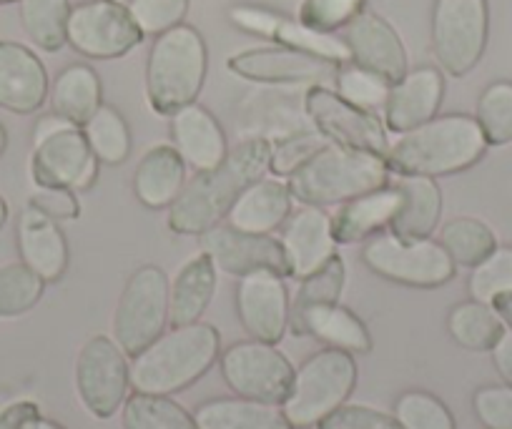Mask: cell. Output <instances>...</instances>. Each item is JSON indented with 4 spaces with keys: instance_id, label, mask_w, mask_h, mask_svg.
<instances>
[{
    "instance_id": "obj_1",
    "label": "cell",
    "mask_w": 512,
    "mask_h": 429,
    "mask_svg": "<svg viewBox=\"0 0 512 429\" xmlns=\"http://www.w3.org/2000/svg\"><path fill=\"white\" fill-rule=\"evenodd\" d=\"M272 161V143L267 138H249L226 154L214 169L199 171L184 186L169 209V229L184 236H201L219 224L241 191L262 179Z\"/></svg>"
},
{
    "instance_id": "obj_2",
    "label": "cell",
    "mask_w": 512,
    "mask_h": 429,
    "mask_svg": "<svg viewBox=\"0 0 512 429\" xmlns=\"http://www.w3.org/2000/svg\"><path fill=\"white\" fill-rule=\"evenodd\" d=\"M487 151L480 123L472 116H435L400 133L384 156L387 169L400 176H447L470 169Z\"/></svg>"
},
{
    "instance_id": "obj_3",
    "label": "cell",
    "mask_w": 512,
    "mask_h": 429,
    "mask_svg": "<svg viewBox=\"0 0 512 429\" xmlns=\"http://www.w3.org/2000/svg\"><path fill=\"white\" fill-rule=\"evenodd\" d=\"M219 352L221 337L211 324H181L131 357V387L139 394L171 397L204 377Z\"/></svg>"
},
{
    "instance_id": "obj_4",
    "label": "cell",
    "mask_w": 512,
    "mask_h": 429,
    "mask_svg": "<svg viewBox=\"0 0 512 429\" xmlns=\"http://www.w3.org/2000/svg\"><path fill=\"white\" fill-rule=\"evenodd\" d=\"M209 53L201 33L191 26H176L156 36L146 63V98L151 111L174 116L196 103L206 81Z\"/></svg>"
},
{
    "instance_id": "obj_5",
    "label": "cell",
    "mask_w": 512,
    "mask_h": 429,
    "mask_svg": "<svg viewBox=\"0 0 512 429\" xmlns=\"http://www.w3.org/2000/svg\"><path fill=\"white\" fill-rule=\"evenodd\" d=\"M390 169L384 159L364 151L327 143L304 166L289 174L292 199L304 206H329L362 196L387 184Z\"/></svg>"
},
{
    "instance_id": "obj_6",
    "label": "cell",
    "mask_w": 512,
    "mask_h": 429,
    "mask_svg": "<svg viewBox=\"0 0 512 429\" xmlns=\"http://www.w3.org/2000/svg\"><path fill=\"white\" fill-rule=\"evenodd\" d=\"M357 359L342 349H322L299 369L282 409L294 429L317 427L324 417L342 407L357 387Z\"/></svg>"
},
{
    "instance_id": "obj_7",
    "label": "cell",
    "mask_w": 512,
    "mask_h": 429,
    "mask_svg": "<svg viewBox=\"0 0 512 429\" xmlns=\"http://www.w3.org/2000/svg\"><path fill=\"white\" fill-rule=\"evenodd\" d=\"M169 289V276L156 264L139 266L128 276L113 312V339L128 357L144 352L164 334L169 324Z\"/></svg>"
},
{
    "instance_id": "obj_8",
    "label": "cell",
    "mask_w": 512,
    "mask_h": 429,
    "mask_svg": "<svg viewBox=\"0 0 512 429\" xmlns=\"http://www.w3.org/2000/svg\"><path fill=\"white\" fill-rule=\"evenodd\" d=\"M362 261L382 279L402 286H417V289H435L447 284L457 269L440 241L405 239L392 231L374 234L364 246Z\"/></svg>"
},
{
    "instance_id": "obj_9",
    "label": "cell",
    "mask_w": 512,
    "mask_h": 429,
    "mask_svg": "<svg viewBox=\"0 0 512 429\" xmlns=\"http://www.w3.org/2000/svg\"><path fill=\"white\" fill-rule=\"evenodd\" d=\"M490 31L487 0H435L432 51L442 71L462 78L480 63Z\"/></svg>"
},
{
    "instance_id": "obj_10",
    "label": "cell",
    "mask_w": 512,
    "mask_h": 429,
    "mask_svg": "<svg viewBox=\"0 0 512 429\" xmlns=\"http://www.w3.org/2000/svg\"><path fill=\"white\" fill-rule=\"evenodd\" d=\"M221 377L236 397L284 404L294 382V367L277 344L236 342L219 357Z\"/></svg>"
},
{
    "instance_id": "obj_11",
    "label": "cell",
    "mask_w": 512,
    "mask_h": 429,
    "mask_svg": "<svg viewBox=\"0 0 512 429\" xmlns=\"http://www.w3.org/2000/svg\"><path fill=\"white\" fill-rule=\"evenodd\" d=\"M131 387L128 354L106 334H96L76 359V389L83 407L98 419H108L123 407Z\"/></svg>"
},
{
    "instance_id": "obj_12",
    "label": "cell",
    "mask_w": 512,
    "mask_h": 429,
    "mask_svg": "<svg viewBox=\"0 0 512 429\" xmlns=\"http://www.w3.org/2000/svg\"><path fill=\"white\" fill-rule=\"evenodd\" d=\"M144 41L128 6L116 0H88L71 8L68 18V43L78 53L98 61L121 58Z\"/></svg>"
},
{
    "instance_id": "obj_13",
    "label": "cell",
    "mask_w": 512,
    "mask_h": 429,
    "mask_svg": "<svg viewBox=\"0 0 512 429\" xmlns=\"http://www.w3.org/2000/svg\"><path fill=\"white\" fill-rule=\"evenodd\" d=\"M304 108L317 131L337 146L374 154L379 159H384L390 151V138H387L384 123L374 113L344 101L337 91L312 86L304 96Z\"/></svg>"
},
{
    "instance_id": "obj_14",
    "label": "cell",
    "mask_w": 512,
    "mask_h": 429,
    "mask_svg": "<svg viewBox=\"0 0 512 429\" xmlns=\"http://www.w3.org/2000/svg\"><path fill=\"white\" fill-rule=\"evenodd\" d=\"M98 176V159L76 123L33 143L31 179L41 189H91Z\"/></svg>"
},
{
    "instance_id": "obj_15",
    "label": "cell",
    "mask_w": 512,
    "mask_h": 429,
    "mask_svg": "<svg viewBox=\"0 0 512 429\" xmlns=\"http://www.w3.org/2000/svg\"><path fill=\"white\" fill-rule=\"evenodd\" d=\"M236 314L251 339L277 344L287 334L292 302L284 276L274 271H251L239 276L236 286Z\"/></svg>"
},
{
    "instance_id": "obj_16",
    "label": "cell",
    "mask_w": 512,
    "mask_h": 429,
    "mask_svg": "<svg viewBox=\"0 0 512 429\" xmlns=\"http://www.w3.org/2000/svg\"><path fill=\"white\" fill-rule=\"evenodd\" d=\"M201 251L211 256L216 269L231 276H246L251 271H274L279 276H289L282 241L269 234H249L229 224H216L201 234Z\"/></svg>"
},
{
    "instance_id": "obj_17",
    "label": "cell",
    "mask_w": 512,
    "mask_h": 429,
    "mask_svg": "<svg viewBox=\"0 0 512 429\" xmlns=\"http://www.w3.org/2000/svg\"><path fill=\"white\" fill-rule=\"evenodd\" d=\"M342 41L352 63L377 73L384 81L397 83L407 73V51L395 28L377 13L362 11L342 28Z\"/></svg>"
},
{
    "instance_id": "obj_18",
    "label": "cell",
    "mask_w": 512,
    "mask_h": 429,
    "mask_svg": "<svg viewBox=\"0 0 512 429\" xmlns=\"http://www.w3.org/2000/svg\"><path fill=\"white\" fill-rule=\"evenodd\" d=\"M337 63L297 48H254L229 58V71L256 83H324L337 76Z\"/></svg>"
},
{
    "instance_id": "obj_19",
    "label": "cell",
    "mask_w": 512,
    "mask_h": 429,
    "mask_svg": "<svg viewBox=\"0 0 512 429\" xmlns=\"http://www.w3.org/2000/svg\"><path fill=\"white\" fill-rule=\"evenodd\" d=\"M229 18L236 26L244 28V31L272 38L279 46L297 48V51L327 58V61L337 63V66L352 63V56H349L342 38H337L334 33L312 31V28L304 26L302 21H292V18H284L279 16V13L267 11V8L236 6L229 11Z\"/></svg>"
},
{
    "instance_id": "obj_20",
    "label": "cell",
    "mask_w": 512,
    "mask_h": 429,
    "mask_svg": "<svg viewBox=\"0 0 512 429\" xmlns=\"http://www.w3.org/2000/svg\"><path fill=\"white\" fill-rule=\"evenodd\" d=\"M51 93L46 66L31 48L0 41V108L11 113H36Z\"/></svg>"
},
{
    "instance_id": "obj_21",
    "label": "cell",
    "mask_w": 512,
    "mask_h": 429,
    "mask_svg": "<svg viewBox=\"0 0 512 429\" xmlns=\"http://www.w3.org/2000/svg\"><path fill=\"white\" fill-rule=\"evenodd\" d=\"M282 246L289 261V276L304 279L314 274L337 256L332 216L322 206H304L284 226Z\"/></svg>"
},
{
    "instance_id": "obj_22",
    "label": "cell",
    "mask_w": 512,
    "mask_h": 429,
    "mask_svg": "<svg viewBox=\"0 0 512 429\" xmlns=\"http://www.w3.org/2000/svg\"><path fill=\"white\" fill-rule=\"evenodd\" d=\"M18 254L43 281H58L68 269V241L56 219L28 204L18 214Z\"/></svg>"
},
{
    "instance_id": "obj_23",
    "label": "cell",
    "mask_w": 512,
    "mask_h": 429,
    "mask_svg": "<svg viewBox=\"0 0 512 429\" xmlns=\"http://www.w3.org/2000/svg\"><path fill=\"white\" fill-rule=\"evenodd\" d=\"M445 93V81L437 68H417L407 71L397 83H392L387 106H384V123L397 133L422 126L437 116V108Z\"/></svg>"
},
{
    "instance_id": "obj_24",
    "label": "cell",
    "mask_w": 512,
    "mask_h": 429,
    "mask_svg": "<svg viewBox=\"0 0 512 429\" xmlns=\"http://www.w3.org/2000/svg\"><path fill=\"white\" fill-rule=\"evenodd\" d=\"M171 138L184 164L196 171L214 169L229 154L224 128L199 103H189L171 116Z\"/></svg>"
},
{
    "instance_id": "obj_25",
    "label": "cell",
    "mask_w": 512,
    "mask_h": 429,
    "mask_svg": "<svg viewBox=\"0 0 512 429\" xmlns=\"http://www.w3.org/2000/svg\"><path fill=\"white\" fill-rule=\"evenodd\" d=\"M292 191L282 179H256L226 214V224L249 234H272L292 211Z\"/></svg>"
},
{
    "instance_id": "obj_26",
    "label": "cell",
    "mask_w": 512,
    "mask_h": 429,
    "mask_svg": "<svg viewBox=\"0 0 512 429\" xmlns=\"http://www.w3.org/2000/svg\"><path fill=\"white\" fill-rule=\"evenodd\" d=\"M186 186V164L169 143L151 146L134 174V194L146 209H171Z\"/></svg>"
},
{
    "instance_id": "obj_27",
    "label": "cell",
    "mask_w": 512,
    "mask_h": 429,
    "mask_svg": "<svg viewBox=\"0 0 512 429\" xmlns=\"http://www.w3.org/2000/svg\"><path fill=\"white\" fill-rule=\"evenodd\" d=\"M289 327L294 329V334H309L327 347L349 354H367L372 349V337L362 319L339 302L317 304L292 319Z\"/></svg>"
},
{
    "instance_id": "obj_28",
    "label": "cell",
    "mask_w": 512,
    "mask_h": 429,
    "mask_svg": "<svg viewBox=\"0 0 512 429\" xmlns=\"http://www.w3.org/2000/svg\"><path fill=\"white\" fill-rule=\"evenodd\" d=\"M397 206H400V191L397 186L387 184L344 201L342 211L332 219L334 239L337 244H354L379 234L384 226H390Z\"/></svg>"
},
{
    "instance_id": "obj_29",
    "label": "cell",
    "mask_w": 512,
    "mask_h": 429,
    "mask_svg": "<svg viewBox=\"0 0 512 429\" xmlns=\"http://www.w3.org/2000/svg\"><path fill=\"white\" fill-rule=\"evenodd\" d=\"M400 206L390 221V231L405 239H430L442 216V191L430 176H402Z\"/></svg>"
},
{
    "instance_id": "obj_30",
    "label": "cell",
    "mask_w": 512,
    "mask_h": 429,
    "mask_svg": "<svg viewBox=\"0 0 512 429\" xmlns=\"http://www.w3.org/2000/svg\"><path fill=\"white\" fill-rule=\"evenodd\" d=\"M216 292V264L209 254H196L174 276L169 289V322L174 327L204 317Z\"/></svg>"
},
{
    "instance_id": "obj_31",
    "label": "cell",
    "mask_w": 512,
    "mask_h": 429,
    "mask_svg": "<svg viewBox=\"0 0 512 429\" xmlns=\"http://www.w3.org/2000/svg\"><path fill=\"white\" fill-rule=\"evenodd\" d=\"M199 429H294L282 404L244 397L209 399L194 412Z\"/></svg>"
},
{
    "instance_id": "obj_32",
    "label": "cell",
    "mask_w": 512,
    "mask_h": 429,
    "mask_svg": "<svg viewBox=\"0 0 512 429\" xmlns=\"http://www.w3.org/2000/svg\"><path fill=\"white\" fill-rule=\"evenodd\" d=\"M51 106L53 113L76 126H83L101 108V81L96 71L76 63L58 73L51 86Z\"/></svg>"
},
{
    "instance_id": "obj_33",
    "label": "cell",
    "mask_w": 512,
    "mask_h": 429,
    "mask_svg": "<svg viewBox=\"0 0 512 429\" xmlns=\"http://www.w3.org/2000/svg\"><path fill=\"white\" fill-rule=\"evenodd\" d=\"M447 332L460 347L470 349V352H490L505 332V322L492 304L470 299V302L452 307L450 317H447Z\"/></svg>"
},
{
    "instance_id": "obj_34",
    "label": "cell",
    "mask_w": 512,
    "mask_h": 429,
    "mask_svg": "<svg viewBox=\"0 0 512 429\" xmlns=\"http://www.w3.org/2000/svg\"><path fill=\"white\" fill-rule=\"evenodd\" d=\"M68 0H21V23L41 51L56 53L68 43Z\"/></svg>"
},
{
    "instance_id": "obj_35",
    "label": "cell",
    "mask_w": 512,
    "mask_h": 429,
    "mask_svg": "<svg viewBox=\"0 0 512 429\" xmlns=\"http://www.w3.org/2000/svg\"><path fill=\"white\" fill-rule=\"evenodd\" d=\"M121 424L123 429H199L194 414L186 412L171 397L139 392L123 402Z\"/></svg>"
},
{
    "instance_id": "obj_36",
    "label": "cell",
    "mask_w": 512,
    "mask_h": 429,
    "mask_svg": "<svg viewBox=\"0 0 512 429\" xmlns=\"http://www.w3.org/2000/svg\"><path fill=\"white\" fill-rule=\"evenodd\" d=\"M81 128L98 164L118 166L131 156V131L126 118L113 106L101 103V108Z\"/></svg>"
},
{
    "instance_id": "obj_37",
    "label": "cell",
    "mask_w": 512,
    "mask_h": 429,
    "mask_svg": "<svg viewBox=\"0 0 512 429\" xmlns=\"http://www.w3.org/2000/svg\"><path fill=\"white\" fill-rule=\"evenodd\" d=\"M440 246L447 251L455 266H472L480 264L487 254H492L497 246L495 234L490 226L472 216H460L442 226Z\"/></svg>"
},
{
    "instance_id": "obj_38",
    "label": "cell",
    "mask_w": 512,
    "mask_h": 429,
    "mask_svg": "<svg viewBox=\"0 0 512 429\" xmlns=\"http://www.w3.org/2000/svg\"><path fill=\"white\" fill-rule=\"evenodd\" d=\"M46 281L23 261L0 266V319L21 317L31 312L43 297Z\"/></svg>"
},
{
    "instance_id": "obj_39",
    "label": "cell",
    "mask_w": 512,
    "mask_h": 429,
    "mask_svg": "<svg viewBox=\"0 0 512 429\" xmlns=\"http://www.w3.org/2000/svg\"><path fill=\"white\" fill-rule=\"evenodd\" d=\"M487 146H505L512 141V83L497 81L477 98V116Z\"/></svg>"
},
{
    "instance_id": "obj_40",
    "label": "cell",
    "mask_w": 512,
    "mask_h": 429,
    "mask_svg": "<svg viewBox=\"0 0 512 429\" xmlns=\"http://www.w3.org/2000/svg\"><path fill=\"white\" fill-rule=\"evenodd\" d=\"M334 83H337V93L344 101L362 108V111L374 113V116H377V111H384L392 88L384 78L367 71V68L357 66V63H344V66H339Z\"/></svg>"
},
{
    "instance_id": "obj_41",
    "label": "cell",
    "mask_w": 512,
    "mask_h": 429,
    "mask_svg": "<svg viewBox=\"0 0 512 429\" xmlns=\"http://www.w3.org/2000/svg\"><path fill=\"white\" fill-rule=\"evenodd\" d=\"M302 286H299L297 297L292 302V319H297L299 314L307 312V309L317 307V304H332L339 302L344 292V281H347V269H344V261L342 256H334L329 259L322 269H317L314 274L304 276Z\"/></svg>"
},
{
    "instance_id": "obj_42",
    "label": "cell",
    "mask_w": 512,
    "mask_h": 429,
    "mask_svg": "<svg viewBox=\"0 0 512 429\" xmlns=\"http://www.w3.org/2000/svg\"><path fill=\"white\" fill-rule=\"evenodd\" d=\"M395 419L402 429H457L445 402L422 389L400 394L395 402Z\"/></svg>"
},
{
    "instance_id": "obj_43",
    "label": "cell",
    "mask_w": 512,
    "mask_h": 429,
    "mask_svg": "<svg viewBox=\"0 0 512 429\" xmlns=\"http://www.w3.org/2000/svg\"><path fill=\"white\" fill-rule=\"evenodd\" d=\"M512 292V246H495L492 254L477 266H472L470 274V294L475 302L492 304L502 294Z\"/></svg>"
},
{
    "instance_id": "obj_44",
    "label": "cell",
    "mask_w": 512,
    "mask_h": 429,
    "mask_svg": "<svg viewBox=\"0 0 512 429\" xmlns=\"http://www.w3.org/2000/svg\"><path fill=\"white\" fill-rule=\"evenodd\" d=\"M189 3L191 0H131L128 11L144 36H161L184 23Z\"/></svg>"
},
{
    "instance_id": "obj_45",
    "label": "cell",
    "mask_w": 512,
    "mask_h": 429,
    "mask_svg": "<svg viewBox=\"0 0 512 429\" xmlns=\"http://www.w3.org/2000/svg\"><path fill=\"white\" fill-rule=\"evenodd\" d=\"M364 11V0H304L299 21L319 33H334Z\"/></svg>"
},
{
    "instance_id": "obj_46",
    "label": "cell",
    "mask_w": 512,
    "mask_h": 429,
    "mask_svg": "<svg viewBox=\"0 0 512 429\" xmlns=\"http://www.w3.org/2000/svg\"><path fill=\"white\" fill-rule=\"evenodd\" d=\"M327 141H324L322 133H299V136L284 138V141L272 143V161H269V169L279 176H289L299 169V166L307 164L319 149H324Z\"/></svg>"
},
{
    "instance_id": "obj_47",
    "label": "cell",
    "mask_w": 512,
    "mask_h": 429,
    "mask_svg": "<svg viewBox=\"0 0 512 429\" xmlns=\"http://www.w3.org/2000/svg\"><path fill=\"white\" fill-rule=\"evenodd\" d=\"M317 429H402L395 414L382 409L367 407V404H347L334 409L329 417L317 424Z\"/></svg>"
},
{
    "instance_id": "obj_48",
    "label": "cell",
    "mask_w": 512,
    "mask_h": 429,
    "mask_svg": "<svg viewBox=\"0 0 512 429\" xmlns=\"http://www.w3.org/2000/svg\"><path fill=\"white\" fill-rule=\"evenodd\" d=\"M477 419L487 429H512V387H482L472 397Z\"/></svg>"
},
{
    "instance_id": "obj_49",
    "label": "cell",
    "mask_w": 512,
    "mask_h": 429,
    "mask_svg": "<svg viewBox=\"0 0 512 429\" xmlns=\"http://www.w3.org/2000/svg\"><path fill=\"white\" fill-rule=\"evenodd\" d=\"M31 206L41 209L56 221H71L81 214V204L76 199V191L71 189H41L36 186L31 196Z\"/></svg>"
},
{
    "instance_id": "obj_50",
    "label": "cell",
    "mask_w": 512,
    "mask_h": 429,
    "mask_svg": "<svg viewBox=\"0 0 512 429\" xmlns=\"http://www.w3.org/2000/svg\"><path fill=\"white\" fill-rule=\"evenodd\" d=\"M41 417L36 402H13L0 412V429H28L33 419Z\"/></svg>"
},
{
    "instance_id": "obj_51",
    "label": "cell",
    "mask_w": 512,
    "mask_h": 429,
    "mask_svg": "<svg viewBox=\"0 0 512 429\" xmlns=\"http://www.w3.org/2000/svg\"><path fill=\"white\" fill-rule=\"evenodd\" d=\"M490 352H492V364H495L502 382H505L507 387H512V329H505V332H502V337L497 339V344L490 349Z\"/></svg>"
},
{
    "instance_id": "obj_52",
    "label": "cell",
    "mask_w": 512,
    "mask_h": 429,
    "mask_svg": "<svg viewBox=\"0 0 512 429\" xmlns=\"http://www.w3.org/2000/svg\"><path fill=\"white\" fill-rule=\"evenodd\" d=\"M71 121H66V118H61L58 113H51V116H43L41 121L36 123V131H33V143L41 141V138L51 136V133L61 131L63 126H68Z\"/></svg>"
},
{
    "instance_id": "obj_53",
    "label": "cell",
    "mask_w": 512,
    "mask_h": 429,
    "mask_svg": "<svg viewBox=\"0 0 512 429\" xmlns=\"http://www.w3.org/2000/svg\"><path fill=\"white\" fill-rule=\"evenodd\" d=\"M492 307H495V312L500 314L502 322H505L507 327L512 329V292L510 294H502V297H497L495 302H492Z\"/></svg>"
},
{
    "instance_id": "obj_54",
    "label": "cell",
    "mask_w": 512,
    "mask_h": 429,
    "mask_svg": "<svg viewBox=\"0 0 512 429\" xmlns=\"http://www.w3.org/2000/svg\"><path fill=\"white\" fill-rule=\"evenodd\" d=\"M28 429H66V427H61V424L53 422V419L38 417V419H33L31 427H28Z\"/></svg>"
},
{
    "instance_id": "obj_55",
    "label": "cell",
    "mask_w": 512,
    "mask_h": 429,
    "mask_svg": "<svg viewBox=\"0 0 512 429\" xmlns=\"http://www.w3.org/2000/svg\"><path fill=\"white\" fill-rule=\"evenodd\" d=\"M8 214H11V211H8V201L3 199V196H0V229H3V226H6Z\"/></svg>"
},
{
    "instance_id": "obj_56",
    "label": "cell",
    "mask_w": 512,
    "mask_h": 429,
    "mask_svg": "<svg viewBox=\"0 0 512 429\" xmlns=\"http://www.w3.org/2000/svg\"><path fill=\"white\" fill-rule=\"evenodd\" d=\"M6 146H8V133H6V128L0 126V156H3Z\"/></svg>"
},
{
    "instance_id": "obj_57",
    "label": "cell",
    "mask_w": 512,
    "mask_h": 429,
    "mask_svg": "<svg viewBox=\"0 0 512 429\" xmlns=\"http://www.w3.org/2000/svg\"><path fill=\"white\" fill-rule=\"evenodd\" d=\"M8 3H21V0H0V6H8Z\"/></svg>"
}]
</instances>
